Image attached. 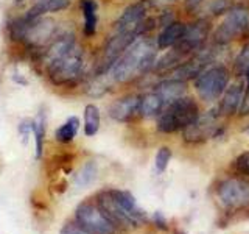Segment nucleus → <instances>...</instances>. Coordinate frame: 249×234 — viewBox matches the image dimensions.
I'll return each instance as SVG.
<instances>
[{
  "mask_svg": "<svg viewBox=\"0 0 249 234\" xmlns=\"http://www.w3.org/2000/svg\"><path fill=\"white\" fill-rule=\"evenodd\" d=\"M159 53L160 50L156 45L154 39L150 36H142L124 50L107 75L114 84H128L137 81L151 74Z\"/></svg>",
  "mask_w": 249,
  "mask_h": 234,
  "instance_id": "f257e3e1",
  "label": "nucleus"
},
{
  "mask_svg": "<svg viewBox=\"0 0 249 234\" xmlns=\"http://www.w3.org/2000/svg\"><path fill=\"white\" fill-rule=\"evenodd\" d=\"M199 114V103L187 94L163 108V111L156 117V130L162 135L184 131L198 119Z\"/></svg>",
  "mask_w": 249,
  "mask_h": 234,
  "instance_id": "f03ea898",
  "label": "nucleus"
},
{
  "mask_svg": "<svg viewBox=\"0 0 249 234\" xmlns=\"http://www.w3.org/2000/svg\"><path fill=\"white\" fill-rule=\"evenodd\" d=\"M84 69H86L84 50L76 42L64 57H61L59 59L47 66L45 72L52 84L58 86V88H69V86H75L78 84V81L83 80Z\"/></svg>",
  "mask_w": 249,
  "mask_h": 234,
  "instance_id": "7ed1b4c3",
  "label": "nucleus"
},
{
  "mask_svg": "<svg viewBox=\"0 0 249 234\" xmlns=\"http://www.w3.org/2000/svg\"><path fill=\"white\" fill-rule=\"evenodd\" d=\"M232 78L231 69L223 62H212L195 78L193 89L196 96L204 103H215L220 100L223 92L229 86Z\"/></svg>",
  "mask_w": 249,
  "mask_h": 234,
  "instance_id": "20e7f679",
  "label": "nucleus"
},
{
  "mask_svg": "<svg viewBox=\"0 0 249 234\" xmlns=\"http://www.w3.org/2000/svg\"><path fill=\"white\" fill-rule=\"evenodd\" d=\"M212 42L226 47L238 38H249V6L246 3H233L223 16V20L213 27Z\"/></svg>",
  "mask_w": 249,
  "mask_h": 234,
  "instance_id": "39448f33",
  "label": "nucleus"
},
{
  "mask_svg": "<svg viewBox=\"0 0 249 234\" xmlns=\"http://www.w3.org/2000/svg\"><path fill=\"white\" fill-rule=\"evenodd\" d=\"M224 133L223 117L218 113L216 106L207 109L206 113H201L198 119L192 125H189L182 131V137L187 144H202L209 139L220 137Z\"/></svg>",
  "mask_w": 249,
  "mask_h": 234,
  "instance_id": "423d86ee",
  "label": "nucleus"
},
{
  "mask_svg": "<svg viewBox=\"0 0 249 234\" xmlns=\"http://www.w3.org/2000/svg\"><path fill=\"white\" fill-rule=\"evenodd\" d=\"M212 31H213L212 19L207 18V16L195 18L192 22H187L184 36L181 38V41L175 47H171V49H175L185 59L195 52L202 49L206 44H209V38L212 36Z\"/></svg>",
  "mask_w": 249,
  "mask_h": 234,
  "instance_id": "0eeeda50",
  "label": "nucleus"
},
{
  "mask_svg": "<svg viewBox=\"0 0 249 234\" xmlns=\"http://www.w3.org/2000/svg\"><path fill=\"white\" fill-rule=\"evenodd\" d=\"M216 198L220 205L231 213L249 206V181L246 178H226L216 187Z\"/></svg>",
  "mask_w": 249,
  "mask_h": 234,
  "instance_id": "6e6552de",
  "label": "nucleus"
},
{
  "mask_svg": "<svg viewBox=\"0 0 249 234\" xmlns=\"http://www.w3.org/2000/svg\"><path fill=\"white\" fill-rule=\"evenodd\" d=\"M76 223L90 234H115L117 226L109 220L98 205L81 203L75 211Z\"/></svg>",
  "mask_w": 249,
  "mask_h": 234,
  "instance_id": "1a4fd4ad",
  "label": "nucleus"
},
{
  "mask_svg": "<svg viewBox=\"0 0 249 234\" xmlns=\"http://www.w3.org/2000/svg\"><path fill=\"white\" fill-rule=\"evenodd\" d=\"M58 31H59V27H58L56 20H54L53 18L42 16V18L30 22V25L27 28V33H25V36H23L22 44L30 50L39 52L52 41Z\"/></svg>",
  "mask_w": 249,
  "mask_h": 234,
  "instance_id": "9d476101",
  "label": "nucleus"
},
{
  "mask_svg": "<svg viewBox=\"0 0 249 234\" xmlns=\"http://www.w3.org/2000/svg\"><path fill=\"white\" fill-rule=\"evenodd\" d=\"M76 36L73 31H67V30H59L52 41L47 44L44 49H41L37 53L39 61L42 62L44 67H47L52 62H54L56 59H59L61 57L72 49V47L76 44Z\"/></svg>",
  "mask_w": 249,
  "mask_h": 234,
  "instance_id": "9b49d317",
  "label": "nucleus"
},
{
  "mask_svg": "<svg viewBox=\"0 0 249 234\" xmlns=\"http://www.w3.org/2000/svg\"><path fill=\"white\" fill-rule=\"evenodd\" d=\"M245 80L243 78H235L233 81L229 83V86L223 92V96L218 100L216 109L223 119H229V117L238 116L240 106L243 103L245 97Z\"/></svg>",
  "mask_w": 249,
  "mask_h": 234,
  "instance_id": "f8f14e48",
  "label": "nucleus"
},
{
  "mask_svg": "<svg viewBox=\"0 0 249 234\" xmlns=\"http://www.w3.org/2000/svg\"><path fill=\"white\" fill-rule=\"evenodd\" d=\"M139 109H140V94L129 92L114 100L109 105L107 114L112 120L119 123H129L136 117H140Z\"/></svg>",
  "mask_w": 249,
  "mask_h": 234,
  "instance_id": "ddd939ff",
  "label": "nucleus"
},
{
  "mask_svg": "<svg viewBox=\"0 0 249 234\" xmlns=\"http://www.w3.org/2000/svg\"><path fill=\"white\" fill-rule=\"evenodd\" d=\"M151 88L162 97V100L165 101V105H170L171 101H175L178 98L187 96V91H189V83L176 80V78L162 77L151 86Z\"/></svg>",
  "mask_w": 249,
  "mask_h": 234,
  "instance_id": "4468645a",
  "label": "nucleus"
},
{
  "mask_svg": "<svg viewBox=\"0 0 249 234\" xmlns=\"http://www.w3.org/2000/svg\"><path fill=\"white\" fill-rule=\"evenodd\" d=\"M185 28H187V22L178 20V19L173 20V22H170L168 25L162 27L159 30L158 36L154 38L158 49L160 52H163V50L171 49V47H175L179 41H181V38L184 36Z\"/></svg>",
  "mask_w": 249,
  "mask_h": 234,
  "instance_id": "2eb2a0df",
  "label": "nucleus"
},
{
  "mask_svg": "<svg viewBox=\"0 0 249 234\" xmlns=\"http://www.w3.org/2000/svg\"><path fill=\"white\" fill-rule=\"evenodd\" d=\"M112 194L117 200V203L122 206L124 211V214L129 217V220L132 222L134 226H139L146 222V213L137 205V200L134 198V195L128 191H119V189H112Z\"/></svg>",
  "mask_w": 249,
  "mask_h": 234,
  "instance_id": "dca6fc26",
  "label": "nucleus"
},
{
  "mask_svg": "<svg viewBox=\"0 0 249 234\" xmlns=\"http://www.w3.org/2000/svg\"><path fill=\"white\" fill-rule=\"evenodd\" d=\"M70 5H72V0H33V5L23 13V16L28 20H35L49 13L66 11L70 8Z\"/></svg>",
  "mask_w": 249,
  "mask_h": 234,
  "instance_id": "f3484780",
  "label": "nucleus"
},
{
  "mask_svg": "<svg viewBox=\"0 0 249 234\" xmlns=\"http://www.w3.org/2000/svg\"><path fill=\"white\" fill-rule=\"evenodd\" d=\"M165 101L153 88L140 94V109L139 114L142 119H156L165 108Z\"/></svg>",
  "mask_w": 249,
  "mask_h": 234,
  "instance_id": "a211bd4d",
  "label": "nucleus"
},
{
  "mask_svg": "<svg viewBox=\"0 0 249 234\" xmlns=\"http://www.w3.org/2000/svg\"><path fill=\"white\" fill-rule=\"evenodd\" d=\"M83 13V33L86 38H93L98 28V3L97 0H80Z\"/></svg>",
  "mask_w": 249,
  "mask_h": 234,
  "instance_id": "6ab92c4d",
  "label": "nucleus"
},
{
  "mask_svg": "<svg viewBox=\"0 0 249 234\" xmlns=\"http://www.w3.org/2000/svg\"><path fill=\"white\" fill-rule=\"evenodd\" d=\"M101 125V114L100 108L93 103L86 105L84 108V135L88 137L95 136Z\"/></svg>",
  "mask_w": 249,
  "mask_h": 234,
  "instance_id": "aec40b11",
  "label": "nucleus"
},
{
  "mask_svg": "<svg viewBox=\"0 0 249 234\" xmlns=\"http://www.w3.org/2000/svg\"><path fill=\"white\" fill-rule=\"evenodd\" d=\"M80 119L76 116H70L69 119L54 131V137L61 144H69L76 137L78 130H80Z\"/></svg>",
  "mask_w": 249,
  "mask_h": 234,
  "instance_id": "412c9836",
  "label": "nucleus"
},
{
  "mask_svg": "<svg viewBox=\"0 0 249 234\" xmlns=\"http://www.w3.org/2000/svg\"><path fill=\"white\" fill-rule=\"evenodd\" d=\"M248 70H249V39L241 45V49L235 55V58H233L231 72H232V77L243 78Z\"/></svg>",
  "mask_w": 249,
  "mask_h": 234,
  "instance_id": "4be33fe9",
  "label": "nucleus"
},
{
  "mask_svg": "<svg viewBox=\"0 0 249 234\" xmlns=\"http://www.w3.org/2000/svg\"><path fill=\"white\" fill-rule=\"evenodd\" d=\"M35 122V147H36V159H39L44 153V139H45V128H47V116L44 111H39Z\"/></svg>",
  "mask_w": 249,
  "mask_h": 234,
  "instance_id": "5701e85b",
  "label": "nucleus"
},
{
  "mask_svg": "<svg viewBox=\"0 0 249 234\" xmlns=\"http://www.w3.org/2000/svg\"><path fill=\"white\" fill-rule=\"evenodd\" d=\"M98 175V167L95 161H88L84 162V166L78 170V174L75 175V184L78 187H88L97 179Z\"/></svg>",
  "mask_w": 249,
  "mask_h": 234,
  "instance_id": "b1692460",
  "label": "nucleus"
},
{
  "mask_svg": "<svg viewBox=\"0 0 249 234\" xmlns=\"http://www.w3.org/2000/svg\"><path fill=\"white\" fill-rule=\"evenodd\" d=\"M207 3V18H220L231 10L233 0H206Z\"/></svg>",
  "mask_w": 249,
  "mask_h": 234,
  "instance_id": "393cba45",
  "label": "nucleus"
},
{
  "mask_svg": "<svg viewBox=\"0 0 249 234\" xmlns=\"http://www.w3.org/2000/svg\"><path fill=\"white\" fill-rule=\"evenodd\" d=\"M171 156H173V152H171L170 147H160L158 150V153H156V158H154V167H156V170L159 172V174H162V172L167 170Z\"/></svg>",
  "mask_w": 249,
  "mask_h": 234,
  "instance_id": "a878e982",
  "label": "nucleus"
},
{
  "mask_svg": "<svg viewBox=\"0 0 249 234\" xmlns=\"http://www.w3.org/2000/svg\"><path fill=\"white\" fill-rule=\"evenodd\" d=\"M233 167H235V170L240 175L249 176V150L241 153L238 158L233 161Z\"/></svg>",
  "mask_w": 249,
  "mask_h": 234,
  "instance_id": "bb28decb",
  "label": "nucleus"
},
{
  "mask_svg": "<svg viewBox=\"0 0 249 234\" xmlns=\"http://www.w3.org/2000/svg\"><path fill=\"white\" fill-rule=\"evenodd\" d=\"M206 5V0H182V8L189 16H196Z\"/></svg>",
  "mask_w": 249,
  "mask_h": 234,
  "instance_id": "cd10ccee",
  "label": "nucleus"
},
{
  "mask_svg": "<svg viewBox=\"0 0 249 234\" xmlns=\"http://www.w3.org/2000/svg\"><path fill=\"white\" fill-rule=\"evenodd\" d=\"M33 131H35V122L31 119H23L19 123V135L23 142H27L30 136H33Z\"/></svg>",
  "mask_w": 249,
  "mask_h": 234,
  "instance_id": "c85d7f7f",
  "label": "nucleus"
},
{
  "mask_svg": "<svg viewBox=\"0 0 249 234\" xmlns=\"http://www.w3.org/2000/svg\"><path fill=\"white\" fill-rule=\"evenodd\" d=\"M179 0H148V5L153 10V8H158V10H163V8H170L173 6Z\"/></svg>",
  "mask_w": 249,
  "mask_h": 234,
  "instance_id": "c756f323",
  "label": "nucleus"
},
{
  "mask_svg": "<svg viewBox=\"0 0 249 234\" xmlns=\"http://www.w3.org/2000/svg\"><path fill=\"white\" fill-rule=\"evenodd\" d=\"M61 234H90V233L83 230L80 225H72V223H70V225H66L64 228H62Z\"/></svg>",
  "mask_w": 249,
  "mask_h": 234,
  "instance_id": "7c9ffc66",
  "label": "nucleus"
},
{
  "mask_svg": "<svg viewBox=\"0 0 249 234\" xmlns=\"http://www.w3.org/2000/svg\"><path fill=\"white\" fill-rule=\"evenodd\" d=\"M153 220L156 223V226H159L160 230H167L168 226H167V220H165V217H163L160 213H156L154 217H153Z\"/></svg>",
  "mask_w": 249,
  "mask_h": 234,
  "instance_id": "2f4dec72",
  "label": "nucleus"
},
{
  "mask_svg": "<svg viewBox=\"0 0 249 234\" xmlns=\"http://www.w3.org/2000/svg\"><path fill=\"white\" fill-rule=\"evenodd\" d=\"M245 133H246V135H248V136H249V125H248V127H246V128H245Z\"/></svg>",
  "mask_w": 249,
  "mask_h": 234,
  "instance_id": "473e14b6",
  "label": "nucleus"
}]
</instances>
